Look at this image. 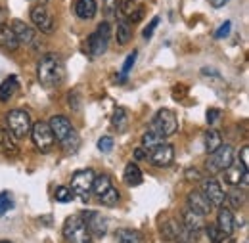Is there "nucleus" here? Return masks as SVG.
Returning a JSON list of instances; mask_svg holds the SVG:
<instances>
[{"label":"nucleus","instance_id":"47","mask_svg":"<svg viewBox=\"0 0 249 243\" xmlns=\"http://www.w3.org/2000/svg\"><path fill=\"white\" fill-rule=\"evenodd\" d=\"M230 0H209V4L213 6V8H222V6H226Z\"/></svg>","mask_w":249,"mask_h":243},{"label":"nucleus","instance_id":"37","mask_svg":"<svg viewBox=\"0 0 249 243\" xmlns=\"http://www.w3.org/2000/svg\"><path fill=\"white\" fill-rule=\"evenodd\" d=\"M104 14L107 17L119 16V0H104Z\"/></svg>","mask_w":249,"mask_h":243},{"label":"nucleus","instance_id":"20","mask_svg":"<svg viewBox=\"0 0 249 243\" xmlns=\"http://www.w3.org/2000/svg\"><path fill=\"white\" fill-rule=\"evenodd\" d=\"M96 12H98L96 0H77V4H75V14L79 19L89 21L96 16Z\"/></svg>","mask_w":249,"mask_h":243},{"label":"nucleus","instance_id":"28","mask_svg":"<svg viewBox=\"0 0 249 243\" xmlns=\"http://www.w3.org/2000/svg\"><path fill=\"white\" fill-rule=\"evenodd\" d=\"M246 197H248V193H246L244 190H240V188H232L230 193L226 195V201L230 203L232 209H242V207L246 205Z\"/></svg>","mask_w":249,"mask_h":243},{"label":"nucleus","instance_id":"5","mask_svg":"<svg viewBox=\"0 0 249 243\" xmlns=\"http://www.w3.org/2000/svg\"><path fill=\"white\" fill-rule=\"evenodd\" d=\"M232 161H234V148L228 144H222L218 150L209 153V157L205 161V173L209 176H215L218 173H222Z\"/></svg>","mask_w":249,"mask_h":243},{"label":"nucleus","instance_id":"4","mask_svg":"<svg viewBox=\"0 0 249 243\" xmlns=\"http://www.w3.org/2000/svg\"><path fill=\"white\" fill-rule=\"evenodd\" d=\"M109 36H111V27L107 21H102L92 35L87 38V50L90 58H100L102 54L107 52L109 46Z\"/></svg>","mask_w":249,"mask_h":243},{"label":"nucleus","instance_id":"30","mask_svg":"<svg viewBox=\"0 0 249 243\" xmlns=\"http://www.w3.org/2000/svg\"><path fill=\"white\" fill-rule=\"evenodd\" d=\"M111 186H113V182H111V178H109L107 174H98V176H94L92 191L100 197V195H102V193H106Z\"/></svg>","mask_w":249,"mask_h":243},{"label":"nucleus","instance_id":"21","mask_svg":"<svg viewBox=\"0 0 249 243\" xmlns=\"http://www.w3.org/2000/svg\"><path fill=\"white\" fill-rule=\"evenodd\" d=\"M163 142H165V134L152 122L150 128H148V130L144 132V136H142V146L148 148V150H152V148H156V146L163 144Z\"/></svg>","mask_w":249,"mask_h":243},{"label":"nucleus","instance_id":"6","mask_svg":"<svg viewBox=\"0 0 249 243\" xmlns=\"http://www.w3.org/2000/svg\"><path fill=\"white\" fill-rule=\"evenodd\" d=\"M29 136H31L35 148H36L38 152H42V153H48L52 148H54V144H56L54 134H52V130H50L48 122H44V121L33 122L31 134H29Z\"/></svg>","mask_w":249,"mask_h":243},{"label":"nucleus","instance_id":"36","mask_svg":"<svg viewBox=\"0 0 249 243\" xmlns=\"http://www.w3.org/2000/svg\"><path fill=\"white\" fill-rule=\"evenodd\" d=\"M205 232H207V236H209V240H211V242H213V243L222 242V240L226 238V236H224V234H222V232L218 230V226H217V224H209V226L205 224Z\"/></svg>","mask_w":249,"mask_h":243},{"label":"nucleus","instance_id":"52","mask_svg":"<svg viewBox=\"0 0 249 243\" xmlns=\"http://www.w3.org/2000/svg\"><path fill=\"white\" fill-rule=\"evenodd\" d=\"M0 243H12V242H8V240H2Z\"/></svg>","mask_w":249,"mask_h":243},{"label":"nucleus","instance_id":"18","mask_svg":"<svg viewBox=\"0 0 249 243\" xmlns=\"http://www.w3.org/2000/svg\"><path fill=\"white\" fill-rule=\"evenodd\" d=\"M184 230L182 226V220L178 218H167L163 224H161V238L167 240V242H177V238L180 236V232Z\"/></svg>","mask_w":249,"mask_h":243},{"label":"nucleus","instance_id":"34","mask_svg":"<svg viewBox=\"0 0 249 243\" xmlns=\"http://www.w3.org/2000/svg\"><path fill=\"white\" fill-rule=\"evenodd\" d=\"M73 191H71V188H67V186H60V188H56V193H54V197H56V201H60V203H71L73 201Z\"/></svg>","mask_w":249,"mask_h":243},{"label":"nucleus","instance_id":"44","mask_svg":"<svg viewBox=\"0 0 249 243\" xmlns=\"http://www.w3.org/2000/svg\"><path fill=\"white\" fill-rule=\"evenodd\" d=\"M157 25H159V17H154V19L150 21V25L144 29V38H152V35H154V31H156Z\"/></svg>","mask_w":249,"mask_h":243},{"label":"nucleus","instance_id":"41","mask_svg":"<svg viewBox=\"0 0 249 243\" xmlns=\"http://www.w3.org/2000/svg\"><path fill=\"white\" fill-rule=\"evenodd\" d=\"M205 117H207V124H217V122L220 121V117H222V111L213 107V109H209V111H207V115H205Z\"/></svg>","mask_w":249,"mask_h":243},{"label":"nucleus","instance_id":"40","mask_svg":"<svg viewBox=\"0 0 249 243\" xmlns=\"http://www.w3.org/2000/svg\"><path fill=\"white\" fill-rule=\"evenodd\" d=\"M136 56H138L136 50H132V52L126 56V60H124V63H123V75H126V73L132 69V65H134V61H136Z\"/></svg>","mask_w":249,"mask_h":243},{"label":"nucleus","instance_id":"33","mask_svg":"<svg viewBox=\"0 0 249 243\" xmlns=\"http://www.w3.org/2000/svg\"><path fill=\"white\" fill-rule=\"evenodd\" d=\"M63 148V152L65 153H75L79 148H81V138H79V134H77V130L67 138V140H63L62 144H60Z\"/></svg>","mask_w":249,"mask_h":243},{"label":"nucleus","instance_id":"51","mask_svg":"<svg viewBox=\"0 0 249 243\" xmlns=\"http://www.w3.org/2000/svg\"><path fill=\"white\" fill-rule=\"evenodd\" d=\"M2 17H4V10L0 8V23H2Z\"/></svg>","mask_w":249,"mask_h":243},{"label":"nucleus","instance_id":"48","mask_svg":"<svg viewBox=\"0 0 249 243\" xmlns=\"http://www.w3.org/2000/svg\"><path fill=\"white\" fill-rule=\"evenodd\" d=\"M134 157H136V159H146L144 148H138V150H134Z\"/></svg>","mask_w":249,"mask_h":243},{"label":"nucleus","instance_id":"50","mask_svg":"<svg viewBox=\"0 0 249 243\" xmlns=\"http://www.w3.org/2000/svg\"><path fill=\"white\" fill-rule=\"evenodd\" d=\"M35 2H38V4H42V6H46V2H48V0H35Z\"/></svg>","mask_w":249,"mask_h":243},{"label":"nucleus","instance_id":"22","mask_svg":"<svg viewBox=\"0 0 249 243\" xmlns=\"http://www.w3.org/2000/svg\"><path fill=\"white\" fill-rule=\"evenodd\" d=\"M123 180L126 186H140V184L144 182V176H142V171H140V167L136 165V163H128L126 167H124V173H123Z\"/></svg>","mask_w":249,"mask_h":243},{"label":"nucleus","instance_id":"29","mask_svg":"<svg viewBox=\"0 0 249 243\" xmlns=\"http://www.w3.org/2000/svg\"><path fill=\"white\" fill-rule=\"evenodd\" d=\"M111 126L117 132H124L126 130V126H128V113H126V109H123V107L115 109V113L111 117Z\"/></svg>","mask_w":249,"mask_h":243},{"label":"nucleus","instance_id":"1","mask_svg":"<svg viewBox=\"0 0 249 243\" xmlns=\"http://www.w3.org/2000/svg\"><path fill=\"white\" fill-rule=\"evenodd\" d=\"M38 83L44 88H58L65 79V65L58 54H44L36 65Z\"/></svg>","mask_w":249,"mask_h":243},{"label":"nucleus","instance_id":"3","mask_svg":"<svg viewBox=\"0 0 249 243\" xmlns=\"http://www.w3.org/2000/svg\"><path fill=\"white\" fill-rule=\"evenodd\" d=\"M63 238L67 243H92V236L81 214H73L63 224Z\"/></svg>","mask_w":249,"mask_h":243},{"label":"nucleus","instance_id":"31","mask_svg":"<svg viewBox=\"0 0 249 243\" xmlns=\"http://www.w3.org/2000/svg\"><path fill=\"white\" fill-rule=\"evenodd\" d=\"M119 199H121V193H119V190L115 186H111L106 193L100 195V203L106 205V207H115L119 203Z\"/></svg>","mask_w":249,"mask_h":243},{"label":"nucleus","instance_id":"12","mask_svg":"<svg viewBox=\"0 0 249 243\" xmlns=\"http://www.w3.org/2000/svg\"><path fill=\"white\" fill-rule=\"evenodd\" d=\"M152 122H154L157 128L165 134V138H167V136H173V134L177 132V128H178L177 115H175L171 109H159L156 115V119H154Z\"/></svg>","mask_w":249,"mask_h":243},{"label":"nucleus","instance_id":"38","mask_svg":"<svg viewBox=\"0 0 249 243\" xmlns=\"http://www.w3.org/2000/svg\"><path fill=\"white\" fill-rule=\"evenodd\" d=\"M113 138L111 136H102L100 140H98V150L104 153H109L111 150H113Z\"/></svg>","mask_w":249,"mask_h":243},{"label":"nucleus","instance_id":"10","mask_svg":"<svg viewBox=\"0 0 249 243\" xmlns=\"http://www.w3.org/2000/svg\"><path fill=\"white\" fill-rule=\"evenodd\" d=\"M31 21L33 25L40 33H44V35H52L54 33V17L48 12V8L42 6V4H36V6L31 8Z\"/></svg>","mask_w":249,"mask_h":243},{"label":"nucleus","instance_id":"24","mask_svg":"<svg viewBox=\"0 0 249 243\" xmlns=\"http://www.w3.org/2000/svg\"><path fill=\"white\" fill-rule=\"evenodd\" d=\"M115 38H117V44H119V46H124V44L130 42V38H132V25H130L126 19H119V21H117Z\"/></svg>","mask_w":249,"mask_h":243},{"label":"nucleus","instance_id":"8","mask_svg":"<svg viewBox=\"0 0 249 243\" xmlns=\"http://www.w3.org/2000/svg\"><path fill=\"white\" fill-rule=\"evenodd\" d=\"M148 152L150 153H146V159H148L154 167H159V169L169 167V165L175 161V146H171V144H167V142L159 144V146L148 150Z\"/></svg>","mask_w":249,"mask_h":243},{"label":"nucleus","instance_id":"16","mask_svg":"<svg viewBox=\"0 0 249 243\" xmlns=\"http://www.w3.org/2000/svg\"><path fill=\"white\" fill-rule=\"evenodd\" d=\"M217 226L224 236H232V234H234V230H236V216L232 213V209H228V207H218Z\"/></svg>","mask_w":249,"mask_h":243},{"label":"nucleus","instance_id":"11","mask_svg":"<svg viewBox=\"0 0 249 243\" xmlns=\"http://www.w3.org/2000/svg\"><path fill=\"white\" fill-rule=\"evenodd\" d=\"M222 176H224V182L228 184L230 188H240V184L246 188L249 184V176H248V169L238 161V163H230L224 171H222Z\"/></svg>","mask_w":249,"mask_h":243},{"label":"nucleus","instance_id":"14","mask_svg":"<svg viewBox=\"0 0 249 243\" xmlns=\"http://www.w3.org/2000/svg\"><path fill=\"white\" fill-rule=\"evenodd\" d=\"M48 126H50V130H52V134H54V140H58L60 144H62L63 140H67V138L75 132L71 121H69L67 117H63V115H54V117L48 121Z\"/></svg>","mask_w":249,"mask_h":243},{"label":"nucleus","instance_id":"35","mask_svg":"<svg viewBox=\"0 0 249 243\" xmlns=\"http://www.w3.org/2000/svg\"><path fill=\"white\" fill-rule=\"evenodd\" d=\"M119 240L121 242H126V243H140L142 242V236L138 234V232H134V230H119Z\"/></svg>","mask_w":249,"mask_h":243},{"label":"nucleus","instance_id":"27","mask_svg":"<svg viewBox=\"0 0 249 243\" xmlns=\"http://www.w3.org/2000/svg\"><path fill=\"white\" fill-rule=\"evenodd\" d=\"M0 150H4L6 155H16L18 153V146L14 144V136L6 128H0Z\"/></svg>","mask_w":249,"mask_h":243},{"label":"nucleus","instance_id":"25","mask_svg":"<svg viewBox=\"0 0 249 243\" xmlns=\"http://www.w3.org/2000/svg\"><path fill=\"white\" fill-rule=\"evenodd\" d=\"M19 88V83H18V79L12 75V77H8L2 85H0V102H10V98L16 94V90Z\"/></svg>","mask_w":249,"mask_h":243},{"label":"nucleus","instance_id":"19","mask_svg":"<svg viewBox=\"0 0 249 243\" xmlns=\"http://www.w3.org/2000/svg\"><path fill=\"white\" fill-rule=\"evenodd\" d=\"M182 226H184V230L194 232V234L199 236V232L205 228V220H203V216H199V214L192 213L190 209H186V213L182 216Z\"/></svg>","mask_w":249,"mask_h":243},{"label":"nucleus","instance_id":"23","mask_svg":"<svg viewBox=\"0 0 249 243\" xmlns=\"http://www.w3.org/2000/svg\"><path fill=\"white\" fill-rule=\"evenodd\" d=\"M0 46L10 50V52L19 48V42H18V38H16V35H14L10 25H0Z\"/></svg>","mask_w":249,"mask_h":243},{"label":"nucleus","instance_id":"39","mask_svg":"<svg viewBox=\"0 0 249 243\" xmlns=\"http://www.w3.org/2000/svg\"><path fill=\"white\" fill-rule=\"evenodd\" d=\"M197 234H194V232H188V230H182L180 232V236L177 238V243H197Z\"/></svg>","mask_w":249,"mask_h":243},{"label":"nucleus","instance_id":"15","mask_svg":"<svg viewBox=\"0 0 249 243\" xmlns=\"http://www.w3.org/2000/svg\"><path fill=\"white\" fill-rule=\"evenodd\" d=\"M211 207L213 205L207 201V197L199 190H194V191L188 193V209L192 213L199 214V216H207V214L211 213Z\"/></svg>","mask_w":249,"mask_h":243},{"label":"nucleus","instance_id":"45","mask_svg":"<svg viewBox=\"0 0 249 243\" xmlns=\"http://www.w3.org/2000/svg\"><path fill=\"white\" fill-rule=\"evenodd\" d=\"M186 178H188V180H201L203 176H201V173H199L197 169L190 167V169H186Z\"/></svg>","mask_w":249,"mask_h":243},{"label":"nucleus","instance_id":"26","mask_svg":"<svg viewBox=\"0 0 249 243\" xmlns=\"http://www.w3.org/2000/svg\"><path fill=\"white\" fill-rule=\"evenodd\" d=\"M203 142H205V152L213 153L215 150H218V148L222 146V136H220V132H218V130H215V128H209V130L205 132Z\"/></svg>","mask_w":249,"mask_h":243},{"label":"nucleus","instance_id":"2","mask_svg":"<svg viewBox=\"0 0 249 243\" xmlns=\"http://www.w3.org/2000/svg\"><path fill=\"white\" fill-rule=\"evenodd\" d=\"M6 124H8V132L16 138V140H23L31 134V115L23 109H12L6 115Z\"/></svg>","mask_w":249,"mask_h":243},{"label":"nucleus","instance_id":"46","mask_svg":"<svg viewBox=\"0 0 249 243\" xmlns=\"http://www.w3.org/2000/svg\"><path fill=\"white\" fill-rule=\"evenodd\" d=\"M240 157H242V165L248 169V167H249V148H248V146H244V148H242Z\"/></svg>","mask_w":249,"mask_h":243},{"label":"nucleus","instance_id":"43","mask_svg":"<svg viewBox=\"0 0 249 243\" xmlns=\"http://www.w3.org/2000/svg\"><path fill=\"white\" fill-rule=\"evenodd\" d=\"M8 209H12V199L6 193H0V216L6 213Z\"/></svg>","mask_w":249,"mask_h":243},{"label":"nucleus","instance_id":"17","mask_svg":"<svg viewBox=\"0 0 249 243\" xmlns=\"http://www.w3.org/2000/svg\"><path fill=\"white\" fill-rule=\"evenodd\" d=\"M12 31H14V35H16V38H18V42L19 44H31L33 40H35V29H33L31 25H27L25 21H21V19H14L12 21Z\"/></svg>","mask_w":249,"mask_h":243},{"label":"nucleus","instance_id":"49","mask_svg":"<svg viewBox=\"0 0 249 243\" xmlns=\"http://www.w3.org/2000/svg\"><path fill=\"white\" fill-rule=\"evenodd\" d=\"M218 243H236V240H234L232 236H226V238H224L222 242H218Z\"/></svg>","mask_w":249,"mask_h":243},{"label":"nucleus","instance_id":"32","mask_svg":"<svg viewBox=\"0 0 249 243\" xmlns=\"http://www.w3.org/2000/svg\"><path fill=\"white\" fill-rule=\"evenodd\" d=\"M138 8V0H119V16H123V19H128Z\"/></svg>","mask_w":249,"mask_h":243},{"label":"nucleus","instance_id":"42","mask_svg":"<svg viewBox=\"0 0 249 243\" xmlns=\"http://www.w3.org/2000/svg\"><path fill=\"white\" fill-rule=\"evenodd\" d=\"M230 29H232V23H230V21H224V23L218 27L217 33H215V38H226V36L230 35Z\"/></svg>","mask_w":249,"mask_h":243},{"label":"nucleus","instance_id":"7","mask_svg":"<svg viewBox=\"0 0 249 243\" xmlns=\"http://www.w3.org/2000/svg\"><path fill=\"white\" fill-rule=\"evenodd\" d=\"M199 182H201V190H199V191L207 197V201H209L211 205H215V207H222L224 201H226V193H224L220 182H217L213 176L201 178Z\"/></svg>","mask_w":249,"mask_h":243},{"label":"nucleus","instance_id":"9","mask_svg":"<svg viewBox=\"0 0 249 243\" xmlns=\"http://www.w3.org/2000/svg\"><path fill=\"white\" fill-rule=\"evenodd\" d=\"M94 176H96V174H94L90 169L77 171V173L71 176V191L87 199V197L90 195V191H92Z\"/></svg>","mask_w":249,"mask_h":243},{"label":"nucleus","instance_id":"13","mask_svg":"<svg viewBox=\"0 0 249 243\" xmlns=\"http://www.w3.org/2000/svg\"><path fill=\"white\" fill-rule=\"evenodd\" d=\"M90 236H96V238H104L107 234V220L96 211H87V213L81 214Z\"/></svg>","mask_w":249,"mask_h":243}]
</instances>
